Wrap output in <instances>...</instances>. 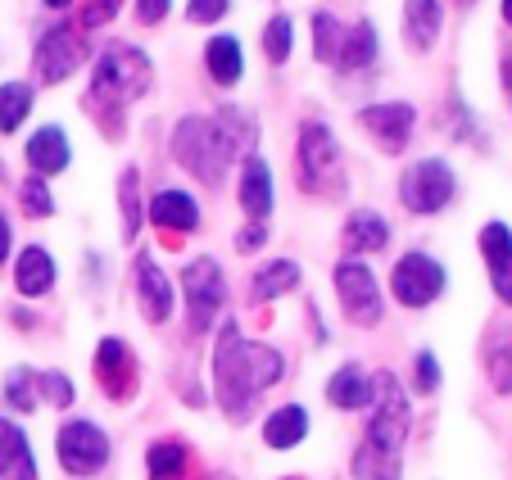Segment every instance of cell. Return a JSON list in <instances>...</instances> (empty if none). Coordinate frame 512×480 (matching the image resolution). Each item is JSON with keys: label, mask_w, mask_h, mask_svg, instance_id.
I'll use <instances>...</instances> for the list:
<instances>
[{"label": "cell", "mask_w": 512, "mask_h": 480, "mask_svg": "<svg viewBox=\"0 0 512 480\" xmlns=\"http://www.w3.org/2000/svg\"><path fill=\"white\" fill-rule=\"evenodd\" d=\"M0 476L5 480H37V458L32 444L10 417H0Z\"/></svg>", "instance_id": "16"}, {"label": "cell", "mask_w": 512, "mask_h": 480, "mask_svg": "<svg viewBox=\"0 0 512 480\" xmlns=\"http://www.w3.org/2000/svg\"><path fill=\"white\" fill-rule=\"evenodd\" d=\"M136 299H141L145 322H155V327L168 322V313H173V286H168V277L159 272V263L150 254L136 259Z\"/></svg>", "instance_id": "15"}, {"label": "cell", "mask_w": 512, "mask_h": 480, "mask_svg": "<svg viewBox=\"0 0 512 480\" xmlns=\"http://www.w3.org/2000/svg\"><path fill=\"white\" fill-rule=\"evenodd\" d=\"M19 195H23V213H28V218H50V213H55V195H50V186L41 182V177H28Z\"/></svg>", "instance_id": "36"}, {"label": "cell", "mask_w": 512, "mask_h": 480, "mask_svg": "<svg viewBox=\"0 0 512 480\" xmlns=\"http://www.w3.org/2000/svg\"><path fill=\"white\" fill-rule=\"evenodd\" d=\"M186 462H191V453H186L182 440H159V444H150V453H145V476L150 480H182Z\"/></svg>", "instance_id": "28"}, {"label": "cell", "mask_w": 512, "mask_h": 480, "mask_svg": "<svg viewBox=\"0 0 512 480\" xmlns=\"http://www.w3.org/2000/svg\"><path fill=\"white\" fill-rule=\"evenodd\" d=\"M204 68L218 87H236L241 82V41L236 37H213L204 46Z\"/></svg>", "instance_id": "26"}, {"label": "cell", "mask_w": 512, "mask_h": 480, "mask_svg": "<svg viewBox=\"0 0 512 480\" xmlns=\"http://www.w3.org/2000/svg\"><path fill=\"white\" fill-rule=\"evenodd\" d=\"M168 10H173V0H136V19H141V23L168 19Z\"/></svg>", "instance_id": "41"}, {"label": "cell", "mask_w": 512, "mask_h": 480, "mask_svg": "<svg viewBox=\"0 0 512 480\" xmlns=\"http://www.w3.org/2000/svg\"><path fill=\"white\" fill-rule=\"evenodd\" d=\"M300 286V263H290V259H277L268 263V268L254 277V299H277L286 295V290Z\"/></svg>", "instance_id": "29"}, {"label": "cell", "mask_w": 512, "mask_h": 480, "mask_svg": "<svg viewBox=\"0 0 512 480\" xmlns=\"http://www.w3.org/2000/svg\"><path fill=\"white\" fill-rule=\"evenodd\" d=\"M227 10H232V0H191V5H186V19L191 23H218Z\"/></svg>", "instance_id": "37"}, {"label": "cell", "mask_w": 512, "mask_h": 480, "mask_svg": "<svg viewBox=\"0 0 512 480\" xmlns=\"http://www.w3.org/2000/svg\"><path fill=\"white\" fill-rule=\"evenodd\" d=\"M413 123H417V109L404 105V100H386V105L358 109V127H363L386 154H399L408 141H413Z\"/></svg>", "instance_id": "10"}, {"label": "cell", "mask_w": 512, "mask_h": 480, "mask_svg": "<svg viewBox=\"0 0 512 480\" xmlns=\"http://www.w3.org/2000/svg\"><path fill=\"white\" fill-rule=\"evenodd\" d=\"M372 59H377V28H372V23H354V28L340 37L336 68H345V73H358V68H368Z\"/></svg>", "instance_id": "25"}, {"label": "cell", "mask_w": 512, "mask_h": 480, "mask_svg": "<svg viewBox=\"0 0 512 480\" xmlns=\"http://www.w3.org/2000/svg\"><path fill=\"white\" fill-rule=\"evenodd\" d=\"M0 177H5V168H0Z\"/></svg>", "instance_id": "46"}, {"label": "cell", "mask_w": 512, "mask_h": 480, "mask_svg": "<svg viewBox=\"0 0 512 480\" xmlns=\"http://www.w3.org/2000/svg\"><path fill=\"white\" fill-rule=\"evenodd\" d=\"M458 191V177L445 159H422L404 173L399 182V195H404V209L408 213H440Z\"/></svg>", "instance_id": "6"}, {"label": "cell", "mask_w": 512, "mask_h": 480, "mask_svg": "<svg viewBox=\"0 0 512 480\" xmlns=\"http://www.w3.org/2000/svg\"><path fill=\"white\" fill-rule=\"evenodd\" d=\"M118 204H123V236L132 240L141 231V173L136 168L118 177Z\"/></svg>", "instance_id": "32"}, {"label": "cell", "mask_w": 512, "mask_h": 480, "mask_svg": "<svg viewBox=\"0 0 512 480\" xmlns=\"http://www.w3.org/2000/svg\"><path fill=\"white\" fill-rule=\"evenodd\" d=\"M435 385H440V363H435L431 349H422V354H417V390L431 394Z\"/></svg>", "instance_id": "39"}, {"label": "cell", "mask_w": 512, "mask_h": 480, "mask_svg": "<svg viewBox=\"0 0 512 480\" xmlns=\"http://www.w3.org/2000/svg\"><path fill=\"white\" fill-rule=\"evenodd\" d=\"M150 87V59L136 46H109L91 73V109H123Z\"/></svg>", "instance_id": "4"}, {"label": "cell", "mask_w": 512, "mask_h": 480, "mask_svg": "<svg viewBox=\"0 0 512 480\" xmlns=\"http://www.w3.org/2000/svg\"><path fill=\"white\" fill-rule=\"evenodd\" d=\"M37 399H46L50 408L73 404V381L64 372H37Z\"/></svg>", "instance_id": "35"}, {"label": "cell", "mask_w": 512, "mask_h": 480, "mask_svg": "<svg viewBox=\"0 0 512 480\" xmlns=\"http://www.w3.org/2000/svg\"><path fill=\"white\" fill-rule=\"evenodd\" d=\"M118 5H123V0H87V5H82V28H105L118 14Z\"/></svg>", "instance_id": "38"}, {"label": "cell", "mask_w": 512, "mask_h": 480, "mask_svg": "<svg viewBox=\"0 0 512 480\" xmlns=\"http://www.w3.org/2000/svg\"><path fill=\"white\" fill-rule=\"evenodd\" d=\"M263 245H268V227H263V222H250V227L236 236V250L241 254H254V250H263Z\"/></svg>", "instance_id": "40"}, {"label": "cell", "mask_w": 512, "mask_h": 480, "mask_svg": "<svg viewBox=\"0 0 512 480\" xmlns=\"http://www.w3.org/2000/svg\"><path fill=\"white\" fill-rule=\"evenodd\" d=\"M440 23H445L440 0H404V37L413 50H431L440 37Z\"/></svg>", "instance_id": "20"}, {"label": "cell", "mask_w": 512, "mask_h": 480, "mask_svg": "<svg viewBox=\"0 0 512 480\" xmlns=\"http://www.w3.org/2000/svg\"><path fill=\"white\" fill-rule=\"evenodd\" d=\"M150 222L164 231H195L200 227V204L186 191H159L150 200Z\"/></svg>", "instance_id": "19"}, {"label": "cell", "mask_w": 512, "mask_h": 480, "mask_svg": "<svg viewBox=\"0 0 512 480\" xmlns=\"http://www.w3.org/2000/svg\"><path fill=\"white\" fill-rule=\"evenodd\" d=\"M78 59H82V41L68 23H55L50 32H41L37 50H32V68H37V77L46 87L50 82H64V77L78 68Z\"/></svg>", "instance_id": "11"}, {"label": "cell", "mask_w": 512, "mask_h": 480, "mask_svg": "<svg viewBox=\"0 0 512 480\" xmlns=\"http://www.w3.org/2000/svg\"><path fill=\"white\" fill-rule=\"evenodd\" d=\"M55 449H59V467H64L68 476H96V471H105V462H109V435L100 431L96 422L78 417V422L59 426Z\"/></svg>", "instance_id": "5"}, {"label": "cell", "mask_w": 512, "mask_h": 480, "mask_svg": "<svg viewBox=\"0 0 512 480\" xmlns=\"http://www.w3.org/2000/svg\"><path fill=\"white\" fill-rule=\"evenodd\" d=\"M241 209L254 222H263L272 213V168L263 164L259 154H250L241 168Z\"/></svg>", "instance_id": "18"}, {"label": "cell", "mask_w": 512, "mask_h": 480, "mask_svg": "<svg viewBox=\"0 0 512 480\" xmlns=\"http://www.w3.org/2000/svg\"><path fill=\"white\" fill-rule=\"evenodd\" d=\"M68 136L59 127H41L37 136L28 141V164H32V177H50V173H64L68 168Z\"/></svg>", "instance_id": "22"}, {"label": "cell", "mask_w": 512, "mask_h": 480, "mask_svg": "<svg viewBox=\"0 0 512 480\" xmlns=\"http://www.w3.org/2000/svg\"><path fill=\"white\" fill-rule=\"evenodd\" d=\"M50 10H68V5H73V0H46Z\"/></svg>", "instance_id": "43"}, {"label": "cell", "mask_w": 512, "mask_h": 480, "mask_svg": "<svg viewBox=\"0 0 512 480\" xmlns=\"http://www.w3.org/2000/svg\"><path fill=\"white\" fill-rule=\"evenodd\" d=\"M340 164V145L322 123H304L300 132V182L304 191H322Z\"/></svg>", "instance_id": "12"}, {"label": "cell", "mask_w": 512, "mask_h": 480, "mask_svg": "<svg viewBox=\"0 0 512 480\" xmlns=\"http://www.w3.org/2000/svg\"><path fill=\"white\" fill-rule=\"evenodd\" d=\"M96 381H100V390L109 394V399H132L136 394V358H132V349L123 345V340H100V349H96Z\"/></svg>", "instance_id": "13"}, {"label": "cell", "mask_w": 512, "mask_h": 480, "mask_svg": "<svg viewBox=\"0 0 512 480\" xmlns=\"http://www.w3.org/2000/svg\"><path fill=\"white\" fill-rule=\"evenodd\" d=\"M0 394H5V404H10L14 413H32V408H37V372L14 367V372L5 376V385H0Z\"/></svg>", "instance_id": "31"}, {"label": "cell", "mask_w": 512, "mask_h": 480, "mask_svg": "<svg viewBox=\"0 0 512 480\" xmlns=\"http://www.w3.org/2000/svg\"><path fill=\"white\" fill-rule=\"evenodd\" d=\"M503 82H508V91H512V59L503 64Z\"/></svg>", "instance_id": "44"}, {"label": "cell", "mask_w": 512, "mask_h": 480, "mask_svg": "<svg viewBox=\"0 0 512 480\" xmlns=\"http://www.w3.org/2000/svg\"><path fill=\"white\" fill-rule=\"evenodd\" d=\"M10 222H5V213H0V263H5V254H10Z\"/></svg>", "instance_id": "42"}, {"label": "cell", "mask_w": 512, "mask_h": 480, "mask_svg": "<svg viewBox=\"0 0 512 480\" xmlns=\"http://www.w3.org/2000/svg\"><path fill=\"white\" fill-rule=\"evenodd\" d=\"M503 19H508V23H512V0H503Z\"/></svg>", "instance_id": "45"}, {"label": "cell", "mask_w": 512, "mask_h": 480, "mask_svg": "<svg viewBox=\"0 0 512 480\" xmlns=\"http://www.w3.org/2000/svg\"><path fill=\"white\" fill-rule=\"evenodd\" d=\"M236 154V141L227 136V127L218 118H182L173 132V159L182 168H191L204 186H223L227 164Z\"/></svg>", "instance_id": "3"}, {"label": "cell", "mask_w": 512, "mask_h": 480, "mask_svg": "<svg viewBox=\"0 0 512 480\" xmlns=\"http://www.w3.org/2000/svg\"><path fill=\"white\" fill-rule=\"evenodd\" d=\"M481 254L490 268V286L503 304H512V227L508 222H485L481 231Z\"/></svg>", "instance_id": "14"}, {"label": "cell", "mask_w": 512, "mask_h": 480, "mask_svg": "<svg viewBox=\"0 0 512 480\" xmlns=\"http://www.w3.org/2000/svg\"><path fill=\"white\" fill-rule=\"evenodd\" d=\"M386 240H390V227L377 209L349 213V222H345V250L349 254H377V250H386Z\"/></svg>", "instance_id": "21"}, {"label": "cell", "mask_w": 512, "mask_h": 480, "mask_svg": "<svg viewBox=\"0 0 512 480\" xmlns=\"http://www.w3.org/2000/svg\"><path fill=\"white\" fill-rule=\"evenodd\" d=\"M290 41H295V23H290L286 14H277V19L268 23V32H263V50H268L272 64H286L290 59Z\"/></svg>", "instance_id": "34"}, {"label": "cell", "mask_w": 512, "mask_h": 480, "mask_svg": "<svg viewBox=\"0 0 512 480\" xmlns=\"http://www.w3.org/2000/svg\"><path fill=\"white\" fill-rule=\"evenodd\" d=\"M408 440V399L395 385V376H377V408L368 422V440L358 449L354 471L358 480H399Z\"/></svg>", "instance_id": "2"}, {"label": "cell", "mask_w": 512, "mask_h": 480, "mask_svg": "<svg viewBox=\"0 0 512 480\" xmlns=\"http://www.w3.org/2000/svg\"><path fill=\"white\" fill-rule=\"evenodd\" d=\"M281 372H286V363H281L277 349L250 345V340H241L236 322H223L218 349H213V390H218V404L227 413L245 417L254 399L281 381Z\"/></svg>", "instance_id": "1"}, {"label": "cell", "mask_w": 512, "mask_h": 480, "mask_svg": "<svg viewBox=\"0 0 512 480\" xmlns=\"http://www.w3.org/2000/svg\"><path fill=\"white\" fill-rule=\"evenodd\" d=\"M340 37H345V32H340V19H336V14H327V10L313 14V50H318L322 64H331V59H336Z\"/></svg>", "instance_id": "33"}, {"label": "cell", "mask_w": 512, "mask_h": 480, "mask_svg": "<svg viewBox=\"0 0 512 480\" xmlns=\"http://www.w3.org/2000/svg\"><path fill=\"white\" fill-rule=\"evenodd\" d=\"M327 399L336 408H345V413H358V408H368L372 399H377V381H372L358 363H349L327 381Z\"/></svg>", "instance_id": "17"}, {"label": "cell", "mask_w": 512, "mask_h": 480, "mask_svg": "<svg viewBox=\"0 0 512 480\" xmlns=\"http://www.w3.org/2000/svg\"><path fill=\"white\" fill-rule=\"evenodd\" d=\"M390 290H395V299L404 308H426L445 290V268L431 254H404L395 263V272H390Z\"/></svg>", "instance_id": "9"}, {"label": "cell", "mask_w": 512, "mask_h": 480, "mask_svg": "<svg viewBox=\"0 0 512 480\" xmlns=\"http://www.w3.org/2000/svg\"><path fill=\"white\" fill-rule=\"evenodd\" d=\"M336 295H340V308L354 327H377L381 322V286L372 277L368 263L358 259H345L336 268Z\"/></svg>", "instance_id": "8"}, {"label": "cell", "mask_w": 512, "mask_h": 480, "mask_svg": "<svg viewBox=\"0 0 512 480\" xmlns=\"http://www.w3.org/2000/svg\"><path fill=\"white\" fill-rule=\"evenodd\" d=\"M32 109V87H23V82H5L0 87V132L10 136L23 127V118H28Z\"/></svg>", "instance_id": "30"}, {"label": "cell", "mask_w": 512, "mask_h": 480, "mask_svg": "<svg viewBox=\"0 0 512 480\" xmlns=\"http://www.w3.org/2000/svg\"><path fill=\"white\" fill-rule=\"evenodd\" d=\"M182 290H186V313H191V331H209L213 317L223 313V299H227V281L223 268L213 259H195L186 263L182 272Z\"/></svg>", "instance_id": "7"}, {"label": "cell", "mask_w": 512, "mask_h": 480, "mask_svg": "<svg viewBox=\"0 0 512 480\" xmlns=\"http://www.w3.org/2000/svg\"><path fill=\"white\" fill-rule=\"evenodd\" d=\"M304 435H309V413H304L300 404L277 408V413L263 422V444H268V449H295V444H304Z\"/></svg>", "instance_id": "24"}, {"label": "cell", "mask_w": 512, "mask_h": 480, "mask_svg": "<svg viewBox=\"0 0 512 480\" xmlns=\"http://www.w3.org/2000/svg\"><path fill=\"white\" fill-rule=\"evenodd\" d=\"M485 376L499 394H512V327H499L485 340Z\"/></svg>", "instance_id": "27"}, {"label": "cell", "mask_w": 512, "mask_h": 480, "mask_svg": "<svg viewBox=\"0 0 512 480\" xmlns=\"http://www.w3.org/2000/svg\"><path fill=\"white\" fill-rule=\"evenodd\" d=\"M14 286H19V295H46L55 286V259L41 245H28L14 263Z\"/></svg>", "instance_id": "23"}]
</instances>
